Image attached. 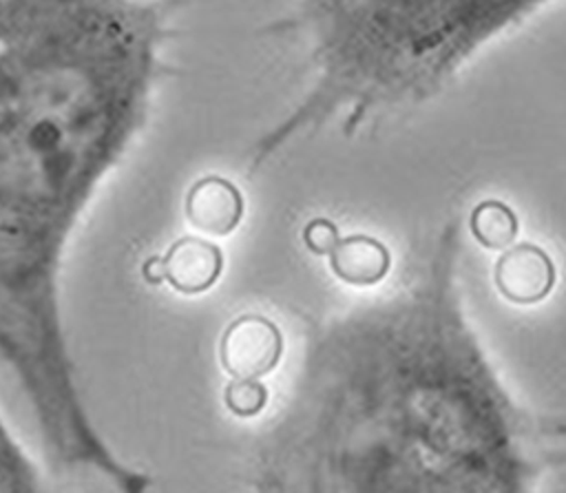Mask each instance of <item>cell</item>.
<instances>
[{
    "mask_svg": "<svg viewBox=\"0 0 566 493\" xmlns=\"http://www.w3.org/2000/svg\"><path fill=\"white\" fill-rule=\"evenodd\" d=\"M281 354V329L261 314H243L221 334L219 363L232 378H263L276 369Z\"/></svg>",
    "mask_w": 566,
    "mask_h": 493,
    "instance_id": "obj_1",
    "label": "cell"
},
{
    "mask_svg": "<svg viewBox=\"0 0 566 493\" xmlns=\"http://www.w3.org/2000/svg\"><path fill=\"white\" fill-rule=\"evenodd\" d=\"M223 270L221 250L199 237L175 241L164 256H153L144 263L148 283H168L181 294H199L210 290Z\"/></svg>",
    "mask_w": 566,
    "mask_h": 493,
    "instance_id": "obj_2",
    "label": "cell"
},
{
    "mask_svg": "<svg viewBox=\"0 0 566 493\" xmlns=\"http://www.w3.org/2000/svg\"><path fill=\"white\" fill-rule=\"evenodd\" d=\"M493 279L502 296L517 305H531L553 290L555 265L539 245L517 243L497 259Z\"/></svg>",
    "mask_w": 566,
    "mask_h": 493,
    "instance_id": "obj_3",
    "label": "cell"
},
{
    "mask_svg": "<svg viewBox=\"0 0 566 493\" xmlns=\"http://www.w3.org/2000/svg\"><path fill=\"white\" fill-rule=\"evenodd\" d=\"M243 217V197L234 183L210 175L192 183L186 195V219L208 234H230Z\"/></svg>",
    "mask_w": 566,
    "mask_h": 493,
    "instance_id": "obj_4",
    "label": "cell"
},
{
    "mask_svg": "<svg viewBox=\"0 0 566 493\" xmlns=\"http://www.w3.org/2000/svg\"><path fill=\"white\" fill-rule=\"evenodd\" d=\"M389 261L391 259L387 248L367 234L345 237L329 252V265L334 274L352 285L378 283L387 274Z\"/></svg>",
    "mask_w": 566,
    "mask_h": 493,
    "instance_id": "obj_5",
    "label": "cell"
},
{
    "mask_svg": "<svg viewBox=\"0 0 566 493\" xmlns=\"http://www.w3.org/2000/svg\"><path fill=\"white\" fill-rule=\"evenodd\" d=\"M471 232L484 248L504 250L517 234V217L506 203L489 199L473 208Z\"/></svg>",
    "mask_w": 566,
    "mask_h": 493,
    "instance_id": "obj_6",
    "label": "cell"
},
{
    "mask_svg": "<svg viewBox=\"0 0 566 493\" xmlns=\"http://www.w3.org/2000/svg\"><path fill=\"white\" fill-rule=\"evenodd\" d=\"M268 402V389L259 378H232L223 391V405L239 418L256 416Z\"/></svg>",
    "mask_w": 566,
    "mask_h": 493,
    "instance_id": "obj_7",
    "label": "cell"
},
{
    "mask_svg": "<svg viewBox=\"0 0 566 493\" xmlns=\"http://www.w3.org/2000/svg\"><path fill=\"white\" fill-rule=\"evenodd\" d=\"M303 241L314 254H329L336 248V243L340 241V237H338V230L332 221L314 219L305 225Z\"/></svg>",
    "mask_w": 566,
    "mask_h": 493,
    "instance_id": "obj_8",
    "label": "cell"
}]
</instances>
